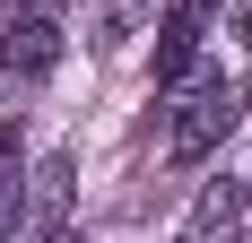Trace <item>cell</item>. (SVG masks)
Wrapping results in <instances>:
<instances>
[{
	"mask_svg": "<svg viewBox=\"0 0 252 243\" xmlns=\"http://www.w3.org/2000/svg\"><path fill=\"white\" fill-rule=\"evenodd\" d=\"M235 122H244V78L200 70L191 87H174V104H165V156H174V165H200Z\"/></svg>",
	"mask_w": 252,
	"mask_h": 243,
	"instance_id": "6da1fadb",
	"label": "cell"
},
{
	"mask_svg": "<svg viewBox=\"0 0 252 243\" xmlns=\"http://www.w3.org/2000/svg\"><path fill=\"white\" fill-rule=\"evenodd\" d=\"M61 61V9H26V18H0V70L44 78Z\"/></svg>",
	"mask_w": 252,
	"mask_h": 243,
	"instance_id": "7a4b0ae2",
	"label": "cell"
},
{
	"mask_svg": "<svg viewBox=\"0 0 252 243\" xmlns=\"http://www.w3.org/2000/svg\"><path fill=\"white\" fill-rule=\"evenodd\" d=\"M183 235L191 243H226V235H252V182H209L200 200H191V217H183Z\"/></svg>",
	"mask_w": 252,
	"mask_h": 243,
	"instance_id": "3957f363",
	"label": "cell"
},
{
	"mask_svg": "<svg viewBox=\"0 0 252 243\" xmlns=\"http://www.w3.org/2000/svg\"><path fill=\"white\" fill-rule=\"evenodd\" d=\"M200 26H209V9H200V0H174V9L157 18V87H174V78L191 70V52H200Z\"/></svg>",
	"mask_w": 252,
	"mask_h": 243,
	"instance_id": "277c9868",
	"label": "cell"
},
{
	"mask_svg": "<svg viewBox=\"0 0 252 243\" xmlns=\"http://www.w3.org/2000/svg\"><path fill=\"white\" fill-rule=\"evenodd\" d=\"M70 226V156H44L35 165V209H26V235H61Z\"/></svg>",
	"mask_w": 252,
	"mask_h": 243,
	"instance_id": "5b68a950",
	"label": "cell"
},
{
	"mask_svg": "<svg viewBox=\"0 0 252 243\" xmlns=\"http://www.w3.org/2000/svg\"><path fill=\"white\" fill-rule=\"evenodd\" d=\"M139 18H148V0H87V26H96V44H122Z\"/></svg>",
	"mask_w": 252,
	"mask_h": 243,
	"instance_id": "8992f818",
	"label": "cell"
},
{
	"mask_svg": "<svg viewBox=\"0 0 252 243\" xmlns=\"http://www.w3.org/2000/svg\"><path fill=\"white\" fill-rule=\"evenodd\" d=\"M0 235H26V200H18V174L0 182Z\"/></svg>",
	"mask_w": 252,
	"mask_h": 243,
	"instance_id": "52a82bcc",
	"label": "cell"
},
{
	"mask_svg": "<svg viewBox=\"0 0 252 243\" xmlns=\"http://www.w3.org/2000/svg\"><path fill=\"white\" fill-rule=\"evenodd\" d=\"M18 174V130H0V182Z\"/></svg>",
	"mask_w": 252,
	"mask_h": 243,
	"instance_id": "ba28073f",
	"label": "cell"
},
{
	"mask_svg": "<svg viewBox=\"0 0 252 243\" xmlns=\"http://www.w3.org/2000/svg\"><path fill=\"white\" fill-rule=\"evenodd\" d=\"M26 9H61V0H0V18H26Z\"/></svg>",
	"mask_w": 252,
	"mask_h": 243,
	"instance_id": "9c48e42d",
	"label": "cell"
},
{
	"mask_svg": "<svg viewBox=\"0 0 252 243\" xmlns=\"http://www.w3.org/2000/svg\"><path fill=\"white\" fill-rule=\"evenodd\" d=\"M235 35H244V44H252V0H244V9H235Z\"/></svg>",
	"mask_w": 252,
	"mask_h": 243,
	"instance_id": "30bf717a",
	"label": "cell"
}]
</instances>
